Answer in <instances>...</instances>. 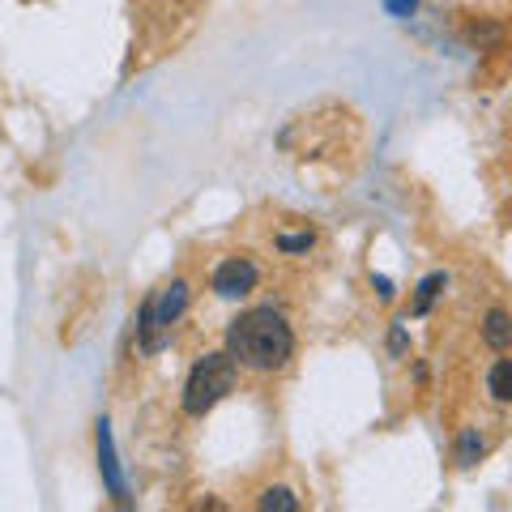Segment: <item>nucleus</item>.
Instances as JSON below:
<instances>
[{
  "label": "nucleus",
  "instance_id": "f03ea898",
  "mask_svg": "<svg viewBox=\"0 0 512 512\" xmlns=\"http://www.w3.org/2000/svg\"><path fill=\"white\" fill-rule=\"evenodd\" d=\"M239 384V363L231 350H210L192 363V372L184 380V393H180V406L188 419H205L222 397H231Z\"/></svg>",
  "mask_w": 512,
  "mask_h": 512
},
{
  "label": "nucleus",
  "instance_id": "9b49d317",
  "mask_svg": "<svg viewBox=\"0 0 512 512\" xmlns=\"http://www.w3.org/2000/svg\"><path fill=\"white\" fill-rule=\"evenodd\" d=\"M312 244H316V231H278L274 235V248L282 252V256H303V252H312Z\"/></svg>",
  "mask_w": 512,
  "mask_h": 512
},
{
  "label": "nucleus",
  "instance_id": "9d476101",
  "mask_svg": "<svg viewBox=\"0 0 512 512\" xmlns=\"http://www.w3.org/2000/svg\"><path fill=\"white\" fill-rule=\"evenodd\" d=\"M256 508H265V512H299V495L291 487H265L261 495H256Z\"/></svg>",
  "mask_w": 512,
  "mask_h": 512
},
{
  "label": "nucleus",
  "instance_id": "4468645a",
  "mask_svg": "<svg viewBox=\"0 0 512 512\" xmlns=\"http://www.w3.org/2000/svg\"><path fill=\"white\" fill-rule=\"evenodd\" d=\"M372 291H376V295H380L384 303H389V299L397 295V291H393V282H389V278H384V274H372Z\"/></svg>",
  "mask_w": 512,
  "mask_h": 512
},
{
  "label": "nucleus",
  "instance_id": "ddd939ff",
  "mask_svg": "<svg viewBox=\"0 0 512 512\" xmlns=\"http://www.w3.org/2000/svg\"><path fill=\"white\" fill-rule=\"evenodd\" d=\"M406 346H410V338H406V325H402V320H397L393 333H389V355H393V359H402V355H406Z\"/></svg>",
  "mask_w": 512,
  "mask_h": 512
},
{
  "label": "nucleus",
  "instance_id": "f8f14e48",
  "mask_svg": "<svg viewBox=\"0 0 512 512\" xmlns=\"http://www.w3.org/2000/svg\"><path fill=\"white\" fill-rule=\"evenodd\" d=\"M384 9H389V18H397V22H410L414 13H419V0H380Z\"/></svg>",
  "mask_w": 512,
  "mask_h": 512
},
{
  "label": "nucleus",
  "instance_id": "7ed1b4c3",
  "mask_svg": "<svg viewBox=\"0 0 512 512\" xmlns=\"http://www.w3.org/2000/svg\"><path fill=\"white\" fill-rule=\"evenodd\" d=\"M188 299H192V291H188L184 278H171V282L158 286V291L146 295V303L137 308V320H133L141 355H158V350L167 346L171 329L180 325V316L188 312Z\"/></svg>",
  "mask_w": 512,
  "mask_h": 512
},
{
  "label": "nucleus",
  "instance_id": "1a4fd4ad",
  "mask_svg": "<svg viewBox=\"0 0 512 512\" xmlns=\"http://www.w3.org/2000/svg\"><path fill=\"white\" fill-rule=\"evenodd\" d=\"M483 453H487L483 431H478V427H461V436H457V466L470 470V466H478V461H483Z\"/></svg>",
  "mask_w": 512,
  "mask_h": 512
},
{
  "label": "nucleus",
  "instance_id": "0eeeda50",
  "mask_svg": "<svg viewBox=\"0 0 512 512\" xmlns=\"http://www.w3.org/2000/svg\"><path fill=\"white\" fill-rule=\"evenodd\" d=\"M448 291V274H427L419 282V291H414V303H410V316H427L436 308V299Z\"/></svg>",
  "mask_w": 512,
  "mask_h": 512
},
{
  "label": "nucleus",
  "instance_id": "20e7f679",
  "mask_svg": "<svg viewBox=\"0 0 512 512\" xmlns=\"http://www.w3.org/2000/svg\"><path fill=\"white\" fill-rule=\"evenodd\" d=\"M256 282H261V265L252 256H222L210 274V286L218 299H248L256 291Z\"/></svg>",
  "mask_w": 512,
  "mask_h": 512
},
{
  "label": "nucleus",
  "instance_id": "f257e3e1",
  "mask_svg": "<svg viewBox=\"0 0 512 512\" xmlns=\"http://www.w3.org/2000/svg\"><path fill=\"white\" fill-rule=\"evenodd\" d=\"M227 350L244 372L274 376L295 359V329L278 308H248L227 325Z\"/></svg>",
  "mask_w": 512,
  "mask_h": 512
},
{
  "label": "nucleus",
  "instance_id": "39448f33",
  "mask_svg": "<svg viewBox=\"0 0 512 512\" xmlns=\"http://www.w3.org/2000/svg\"><path fill=\"white\" fill-rule=\"evenodd\" d=\"M94 440H99V474H103V487L116 504H128V483L120 474V457H116V440H111V423L99 419L94 423Z\"/></svg>",
  "mask_w": 512,
  "mask_h": 512
},
{
  "label": "nucleus",
  "instance_id": "6e6552de",
  "mask_svg": "<svg viewBox=\"0 0 512 512\" xmlns=\"http://www.w3.org/2000/svg\"><path fill=\"white\" fill-rule=\"evenodd\" d=\"M487 393H491V402H500V406L512 402V359H495L487 367Z\"/></svg>",
  "mask_w": 512,
  "mask_h": 512
},
{
  "label": "nucleus",
  "instance_id": "423d86ee",
  "mask_svg": "<svg viewBox=\"0 0 512 512\" xmlns=\"http://www.w3.org/2000/svg\"><path fill=\"white\" fill-rule=\"evenodd\" d=\"M483 342L491 350H500V355H508V350H512V316L504 308H491L483 316Z\"/></svg>",
  "mask_w": 512,
  "mask_h": 512
}]
</instances>
